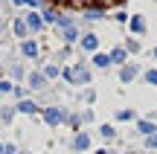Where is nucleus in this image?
I'll return each mask as SVG.
<instances>
[{
	"mask_svg": "<svg viewBox=\"0 0 157 154\" xmlns=\"http://www.w3.org/2000/svg\"><path fill=\"white\" fill-rule=\"evenodd\" d=\"M96 154H108V151H96Z\"/></svg>",
	"mask_w": 157,
	"mask_h": 154,
	"instance_id": "12",
	"label": "nucleus"
},
{
	"mask_svg": "<svg viewBox=\"0 0 157 154\" xmlns=\"http://www.w3.org/2000/svg\"><path fill=\"white\" fill-rule=\"evenodd\" d=\"M93 61H96V67H108V64H111V58H108V55H96Z\"/></svg>",
	"mask_w": 157,
	"mask_h": 154,
	"instance_id": "7",
	"label": "nucleus"
},
{
	"mask_svg": "<svg viewBox=\"0 0 157 154\" xmlns=\"http://www.w3.org/2000/svg\"><path fill=\"white\" fill-rule=\"evenodd\" d=\"M137 128H140V134H146V137H151V134L157 131L154 122H148V119H140V125H137Z\"/></svg>",
	"mask_w": 157,
	"mask_h": 154,
	"instance_id": "2",
	"label": "nucleus"
},
{
	"mask_svg": "<svg viewBox=\"0 0 157 154\" xmlns=\"http://www.w3.org/2000/svg\"><path fill=\"white\" fill-rule=\"evenodd\" d=\"M84 50H96V38L93 35H84Z\"/></svg>",
	"mask_w": 157,
	"mask_h": 154,
	"instance_id": "6",
	"label": "nucleus"
},
{
	"mask_svg": "<svg viewBox=\"0 0 157 154\" xmlns=\"http://www.w3.org/2000/svg\"><path fill=\"white\" fill-rule=\"evenodd\" d=\"M131 29H134V32H146V21H143L140 15H137V17H131Z\"/></svg>",
	"mask_w": 157,
	"mask_h": 154,
	"instance_id": "3",
	"label": "nucleus"
},
{
	"mask_svg": "<svg viewBox=\"0 0 157 154\" xmlns=\"http://www.w3.org/2000/svg\"><path fill=\"white\" fill-rule=\"evenodd\" d=\"M67 79H78V81H87V73H84V70H73V73H67Z\"/></svg>",
	"mask_w": 157,
	"mask_h": 154,
	"instance_id": "4",
	"label": "nucleus"
},
{
	"mask_svg": "<svg viewBox=\"0 0 157 154\" xmlns=\"http://www.w3.org/2000/svg\"><path fill=\"white\" fill-rule=\"evenodd\" d=\"M50 3H58V6H70V9H105V6H113V3H122V0H50Z\"/></svg>",
	"mask_w": 157,
	"mask_h": 154,
	"instance_id": "1",
	"label": "nucleus"
},
{
	"mask_svg": "<svg viewBox=\"0 0 157 154\" xmlns=\"http://www.w3.org/2000/svg\"><path fill=\"white\" fill-rule=\"evenodd\" d=\"M146 81H148V85H157V70H148V73H146Z\"/></svg>",
	"mask_w": 157,
	"mask_h": 154,
	"instance_id": "9",
	"label": "nucleus"
},
{
	"mask_svg": "<svg viewBox=\"0 0 157 154\" xmlns=\"http://www.w3.org/2000/svg\"><path fill=\"white\" fill-rule=\"evenodd\" d=\"M122 58H125V50H113L111 52V61H122Z\"/></svg>",
	"mask_w": 157,
	"mask_h": 154,
	"instance_id": "8",
	"label": "nucleus"
},
{
	"mask_svg": "<svg viewBox=\"0 0 157 154\" xmlns=\"http://www.w3.org/2000/svg\"><path fill=\"white\" fill-rule=\"evenodd\" d=\"M154 58H157V50H154Z\"/></svg>",
	"mask_w": 157,
	"mask_h": 154,
	"instance_id": "13",
	"label": "nucleus"
},
{
	"mask_svg": "<svg viewBox=\"0 0 157 154\" xmlns=\"http://www.w3.org/2000/svg\"><path fill=\"white\" fill-rule=\"evenodd\" d=\"M134 76H137V67H125L122 70V81H131Z\"/></svg>",
	"mask_w": 157,
	"mask_h": 154,
	"instance_id": "5",
	"label": "nucleus"
},
{
	"mask_svg": "<svg viewBox=\"0 0 157 154\" xmlns=\"http://www.w3.org/2000/svg\"><path fill=\"white\" fill-rule=\"evenodd\" d=\"M76 148H87V137H84V134L76 140Z\"/></svg>",
	"mask_w": 157,
	"mask_h": 154,
	"instance_id": "10",
	"label": "nucleus"
},
{
	"mask_svg": "<svg viewBox=\"0 0 157 154\" xmlns=\"http://www.w3.org/2000/svg\"><path fill=\"white\" fill-rule=\"evenodd\" d=\"M146 143H148V148H157V134H151V137H148Z\"/></svg>",
	"mask_w": 157,
	"mask_h": 154,
	"instance_id": "11",
	"label": "nucleus"
}]
</instances>
